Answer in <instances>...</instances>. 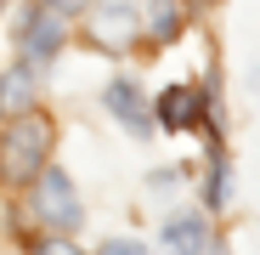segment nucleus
Segmentation results:
<instances>
[{"mask_svg":"<svg viewBox=\"0 0 260 255\" xmlns=\"http://www.w3.org/2000/svg\"><path fill=\"white\" fill-rule=\"evenodd\" d=\"M46 148H51V125L34 108L17 114L6 131H0V176L6 182H34L46 170Z\"/></svg>","mask_w":260,"mask_h":255,"instance_id":"f257e3e1","label":"nucleus"},{"mask_svg":"<svg viewBox=\"0 0 260 255\" xmlns=\"http://www.w3.org/2000/svg\"><path fill=\"white\" fill-rule=\"evenodd\" d=\"M136 29H142L136 0H102V6H91V46H102V51H130Z\"/></svg>","mask_w":260,"mask_h":255,"instance_id":"f03ea898","label":"nucleus"},{"mask_svg":"<svg viewBox=\"0 0 260 255\" xmlns=\"http://www.w3.org/2000/svg\"><path fill=\"white\" fill-rule=\"evenodd\" d=\"M34 216L46 221V227H74V221H79V193H74V182L62 176V170H46V176H40V187H34Z\"/></svg>","mask_w":260,"mask_h":255,"instance_id":"7ed1b4c3","label":"nucleus"},{"mask_svg":"<svg viewBox=\"0 0 260 255\" xmlns=\"http://www.w3.org/2000/svg\"><path fill=\"white\" fill-rule=\"evenodd\" d=\"M57 51H62V17L51 6H34L28 23H23V57L28 63H51Z\"/></svg>","mask_w":260,"mask_h":255,"instance_id":"20e7f679","label":"nucleus"},{"mask_svg":"<svg viewBox=\"0 0 260 255\" xmlns=\"http://www.w3.org/2000/svg\"><path fill=\"white\" fill-rule=\"evenodd\" d=\"M158 125L164 131H192V125H204V91L170 85V91L158 97Z\"/></svg>","mask_w":260,"mask_h":255,"instance_id":"39448f33","label":"nucleus"},{"mask_svg":"<svg viewBox=\"0 0 260 255\" xmlns=\"http://www.w3.org/2000/svg\"><path fill=\"white\" fill-rule=\"evenodd\" d=\"M108 114L119 119V125H130V131H147V97H142V85L136 79H113L108 85Z\"/></svg>","mask_w":260,"mask_h":255,"instance_id":"423d86ee","label":"nucleus"},{"mask_svg":"<svg viewBox=\"0 0 260 255\" xmlns=\"http://www.w3.org/2000/svg\"><path fill=\"white\" fill-rule=\"evenodd\" d=\"M164 249H170V255H209V227H204V216H170V221H164Z\"/></svg>","mask_w":260,"mask_h":255,"instance_id":"0eeeda50","label":"nucleus"},{"mask_svg":"<svg viewBox=\"0 0 260 255\" xmlns=\"http://www.w3.org/2000/svg\"><path fill=\"white\" fill-rule=\"evenodd\" d=\"M28 108H34V74L28 68H6V74H0V114L17 119Z\"/></svg>","mask_w":260,"mask_h":255,"instance_id":"6e6552de","label":"nucleus"},{"mask_svg":"<svg viewBox=\"0 0 260 255\" xmlns=\"http://www.w3.org/2000/svg\"><path fill=\"white\" fill-rule=\"evenodd\" d=\"M147 29H153L158 40H170V34H176V29H181V12H176V0H153V6H147Z\"/></svg>","mask_w":260,"mask_h":255,"instance_id":"1a4fd4ad","label":"nucleus"},{"mask_svg":"<svg viewBox=\"0 0 260 255\" xmlns=\"http://www.w3.org/2000/svg\"><path fill=\"white\" fill-rule=\"evenodd\" d=\"M232 199V170L221 164V153H215V170H209V204H226Z\"/></svg>","mask_w":260,"mask_h":255,"instance_id":"9d476101","label":"nucleus"},{"mask_svg":"<svg viewBox=\"0 0 260 255\" xmlns=\"http://www.w3.org/2000/svg\"><path fill=\"white\" fill-rule=\"evenodd\" d=\"M34 255H85L79 244H68V238H40V249Z\"/></svg>","mask_w":260,"mask_h":255,"instance_id":"9b49d317","label":"nucleus"},{"mask_svg":"<svg viewBox=\"0 0 260 255\" xmlns=\"http://www.w3.org/2000/svg\"><path fill=\"white\" fill-rule=\"evenodd\" d=\"M102 255H147V249L130 244V238H113V244H102Z\"/></svg>","mask_w":260,"mask_h":255,"instance_id":"f8f14e48","label":"nucleus"},{"mask_svg":"<svg viewBox=\"0 0 260 255\" xmlns=\"http://www.w3.org/2000/svg\"><path fill=\"white\" fill-rule=\"evenodd\" d=\"M46 6H51L57 17H68V12H85V0H46Z\"/></svg>","mask_w":260,"mask_h":255,"instance_id":"ddd939ff","label":"nucleus"},{"mask_svg":"<svg viewBox=\"0 0 260 255\" xmlns=\"http://www.w3.org/2000/svg\"><path fill=\"white\" fill-rule=\"evenodd\" d=\"M249 85H254V97H260V68H254V79H249Z\"/></svg>","mask_w":260,"mask_h":255,"instance_id":"4468645a","label":"nucleus"},{"mask_svg":"<svg viewBox=\"0 0 260 255\" xmlns=\"http://www.w3.org/2000/svg\"><path fill=\"white\" fill-rule=\"evenodd\" d=\"M0 6H6V0H0Z\"/></svg>","mask_w":260,"mask_h":255,"instance_id":"2eb2a0df","label":"nucleus"},{"mask_svg":"<svg viewBox=\"0 0 260 255\" xmlns=\"http://www.w3.org/2000/svg\"><path fill=\"white\" fill-rule=\"evenodd\" d=\"M209 255H215V249H209Z\"/></svg>","mask_w":260,"mask_h":255,"instance_id":"dca6fc26","label":"nucleus"}]
</instances>
